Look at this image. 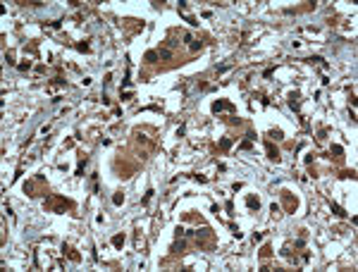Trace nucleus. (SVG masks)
Returning a JSON list of instances; mask_svg holds the SVG:
<instances>
[{"mask_svg": "<svg viewBox=\"0 0 358 272\" xmlns=\"http://www.w3.org/2000/svg\"><path fill=\"white\" fill-rule=\"evenodd\" d=\"M267 158L275 160V162H279V153H277V148H272V143H267Z\"/></svg>", "mask_w": 358, "mask_h": 272, "instance_id": "obj_1", "label": "nucleus"}, {"mask_svg": "<svg viewBox=\"0 0 358 272\" xmlns=\"http://www.w3.org/2000/svg\"><path fill=\"white\" fill-rule=\"evenodd\" d=\"M224 107H229V105L222 103V100H217V103H212V112H220V110H224Z\"/></svg>", "mask_w": 358, "mask_h": 272, "instance_id": "obj_2", "label": "nucleus"}, {"mask_svg": "<svg viewBox=\"0 0 358 272\" xmlns=\"http://www.w3.org/2000/svg\"><path fill=\"white\" fill-rule=\"evenodd\" d=\"M122 244H124V234H117V236L112 239V246H115V248H119Z\"/></svg>", "mask_w": 358, "mask_h": 272, "instance_id": "obj_3", "label": "nucleus"}, {"mask_svg": "<svg viewBox=\"0 0 358 272\" xmlns=\"http://www.w3.org/2000/svg\"><path fill=\"white\" fill-rule=\"evenodd\" d=\"M112 203H115V205H122V203H124V196H122V193H115V196H112Z\"/></svg>", "mask_w": 358, "mask_h": 272, "instance_id": "obj_4", "label": "nucleus"}, {"mask_svg": "<svg viewBox=\"0 0 358 272\" xmlns=\"http://www.w3.org/2000/svg\"><path fill=\"white\" fill-rule=\"evenodd\" d=\"M158 55H160V58H163V60H170V58H172V53H170V50H165V48H163V50H160V53H158Z\"/></svg>", "mask_w": 358, "mask_h": 272, "instance_id": "obj_5", "label": "nucleus"}, {"mask_svg": "<svg viewBox=\"0 0 358 272\" xmlns=\"http://www.w3.org/2000/svg\"><path fill=\"white\" fill-rule=\"evenodd\" d=\"M248 205L258 210V208H260V201H258V198H248Z\"/></svg>", "mask_w": 358, "mask_h": 272, "instance_id": "obj_6", "label": "nucleus"}, {"mask_svg": "<svg viewBox=\"0 0 358 272\" xmlns=\"http://www.w3.org/2000/svg\"><path fill=\"white\" fill-rule=\"evenodd\" d=\"M155 58H158V53H153V50L146 53V60H148V62H155Z\"/></svg>", "mask_w": 358, "mask_h": 272, "instance_id": "obj_7", "label": "nucleus"}, {"mask_svg": "<svg viewBox=\"0 0 358 272\" xmlns=\"http://www.w3.org/2000/svg\"><path fill=\"white\" fill-rule=\"evenodd\" d=\"M330 205H332V210H334V212H337V215H346V212H344V210H342V208H339V205H337V203H330Z\"/></svg>", "mask_w": 358, "mask_h": 272, "instance_id": "obj_8", "label": "nucleus"}, {"mask_svg": "<svg viewBox=\"0 0 358 272\" xmlns=\"http://www.w3.org/2000/svg\"><path fill=\"white\" fill-rule=\"evenodd\" d=\"M220 146H222V148H229V146H232V141H229V138H222Z\"/></svg>", "mask_w": 358, "mask_h": 272, "instance_id": "obj_9", "label": "nucleus"}, {"mask_svg": "<svg viewBox=\"0 0 358 272\" xmlns=\"http://www.w3.org/2000/svg\"><path fill=\"white\" fill-rule=\"evenodd\" d=\"M263 241V234H253V244H260Z\"/></svg>", "mask_w": 358, "mask_h": 272, "instance_id": "obj_10", "label": "nucleus"}, {"mask_svg": "<svg viewBox=\"0 0 358 272\" xmlns=\"http://www.w3.org/2000/svg\"><path fill=\"white\" fill-rule=\"evenodd\" d=\"M84 165H86V162H79V167H77V174H79V177L84 174Z\"/></svg>", "mask_w": 358, "mask_h": 272, "instance_id": "obj_11", "label": "nucleus"}]
</instances>
